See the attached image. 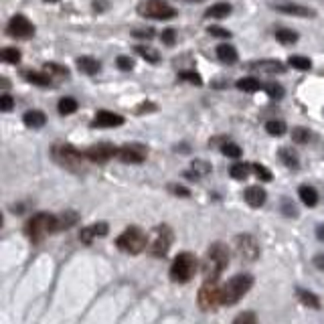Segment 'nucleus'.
<instances>
[{"label": "nucleus", "instance_id": "f257e3e1", "mask_svg": "<svg viewBox=\"0 0 324 324\" xmlns=\"http://www.w3.org/2000/svg\"><path fill=\"white\" fill-rule=\"evenodd\" d=\"M229 263V249L225 243H213L203 259V278L205 282H217Z\"/></svg>", "mask_w": 324, "mask_h": 324}, {"label": "nucleus", "instance_id": "f03ea898", "mask_svg": "<svg viewBox=\"0 0 324 324\" xmlns=\"http://www.w3.org/2000/svg\"><path fill=\"white\" fill-rule=\"evenodd\" d=\"M51 156L59 166H63V168H67L71 172L85 170V158L87 156L81 154L71 144H55L53 150H51Z\"/></svg>", "mask_w": 324, "mask_h": 324}, {"label": "nucleus", "instance_id": "7ed1b4c3", "mask_svg": "<svg viewBox=\"0 0 324 324\" xmlns=\"http://www.w3.org/2000/svg\"><path fill=\"white\" fill-rule=\"evenodd\" d=\"M253 286V278L247 274H239V276H233L221 290V296H223V304L225 306H233L237 304L245 294L251 290Z\"/></svg>", "mask_w": 324, "mask_h": 324}, {"label": "nucleus", "instance_id": "20e7f679", "mask_svg": "<svg viewBox=\"0 0 324 324\" xmlns=\"http://www.w3.org/2000/svg\"><path fill=\"white\" fill-rule=\"evenodd\" d=\"M115 245L124 253L136 255V253H142L146 249V245H148V237H146V233L140 227H128L120 237L115 239Z\"/></svg>", "mask_w": 324, "mask_h": 324}, {"label": "nucleus", "instance_id": "39448f33", "mask_svg": "<svg viewBox=\"0 0 324 324\" xmlns=\"http://www.w3.org/2000/svg\"><path fill=\"white\" fill-rule=\"evenodd\" d=\"M197 257L193 255V253H189V251H183V253H179L174 259H172V266H170V278H172V282H176V284H187L193 276H195V272H197Z\"/></svg>", "mask_w": 324, "mask_h": 324}, {"label": "nucleus", "instance_id": "423d86ee", "mask_svg": "<svg viewBox=\"0 0 324 324\" xmlns=\"http://www.w3.org/2000/svg\"><path fill=\"white\" fill-rule=\"evenodd\" d=\"M24 231H26V237L31 241H35V243L45 239L49 233H55V215H51V213H37L35 217L28 219Z\"/></svg>", "mask_w": 324, "mask_h": 324}, {"label": "nucleus", "instance_id": "0eeeda50", "mask_svg": "<svg viewBox=\"0 0 324 324\" xmlns=\"http://www.w3.org/2000/svg\"><path fill=\"white\" fill-rule=\"evenodd\" d=\"M233 251L241 261H255L259 257V243H257V239L253 237V235L241 233V235H235Z\"/></svg>", "mask_w": 324, "mask_h": 324}, {"label": "nucleus", "instance_id": "6e6552de", "mask_svg": "<svg viewBox=\"0 0 324 324\" xmlns=\"http://www.w3.org/2000/svg\"><path fill=\"white\" fill-rule=\"evenodd\" d=\"M138 12L146 18H154V20H170L176 16V10L162 2V0H144V2L138 6Z\"/></svg>", "mask_w": 324, "mask_h": 324}, {"label": "nucleus", "instance_id": "1a4fd4ad", "mask_svg": "<svg viewBox=\"0 0 324 324\" xmlns=\"http://www.w3.org/2000/svg\"><path fill=\"white\" fill-rule=\"evenodd\" d=\"M221 290L217 282H205L203 288L199 290V306L205 310V312H211L215 310L219 304H223V296H221Z\"/></svg>", "mask_w": 324, "mask_h": 324}, {"label": "nucleus", "instance_id": "9d476101", "mask_svg": "<svg viewBox=\"0 0 324 324\" xmlns=\"http://www.w3.org/2000/svg\"><path fill=\"white\" fill-rule=\"evenodd\" d=\"M172 241H174L172 229H170L168 225H158V227L154 229V237H152L150 247H148L150 255H154V257L166 255L168 249H170V245H172Z\"/></svg>", "mask_w": 324, "mask_h": 324}, {"label": "nucleus", "instance_id": "9b49d317", "mask_svg": "<svg viewBox=\"0 0 324 324\" xmlns=\"http://www.w3.org/2000/svg\"><path fill=\"white\" fill-rule=\"evenodd\" d=\"M6 35L14 39H31L35 35V24L22 14H14L6 24Z\"/></svg>", "mask_w": 324, "mask_h": 324}, {"label": "nucleus", "instance_id": "f8f14e48", "mask_svg": "<svg viewBox=\"0 0 324 324\" xmlns=\"http://www.w3.org/2000/svg\"><path fill=\"white\" fill-rule=\"evenodd\" d=\"M148 156V150H146L144 144H124L122 148H117V158L126 164H142Z\"/></svg>", "mask_w": 324, "mask_h": 324}, {"label": "nucleus", "instance_id": "ddd939ff", "mask_svg": "<svg viewBox=\"0 0 324 324\" xmlns=\"http://www.w3.org/2000/svg\"><path fill=\"white\" fill-rule=\"evenodd\" d=\"M85 156H87V160L102 164V162H108L111 156H117V148L109 142H102V144L90 146V148L85 150Z\"/></svg>", "mask_w": 324, "mask_h": 324}, {"label": "nucleus", "instance_id": "4468645a", "mask_svg": "<svg viewBox=\"0 0 324 324\" xmlns=\"http://www.w3.org/2000/svg\"><path fill=\"white\" fill-rule=\"evenodd\" d=\"M124 124V117L120 113H113L108 109H100L94 117L92 126L94 128H115V126H122Z\"/></svg>", "mask_w": 324, "mask_h": 324}, {"label": "nucleus", "instance_id": "2eb2a0df", "mask_svg": "<svg viewBox=\"0 0 324 324\" xmlns=\"http://www.w3.org/2000/svg\"><path fill=\"white\" fill-rule=\"evenodd\" d=\"M109 231V225L106 221H100V223H94L90 227H85L81 233H79V239L83 243H92L96 237H104V235H108Z\"/></svg>", "mask_w": 324, "mask_h": 324}, {"label": "nucleus", "instance_id": "dca6fc26", "mask_svg": "<svg viewBox=\"0 0 324 324\" xmlns=\"http://www.w3.org/2000/svg\"><path fill=\"white\" fill-rule=\"evenodd\" d=\"M249 69L261 71V73H284L286 65L282 61H278V59H261V61L249 63Z\"/></svg>", "mask_w": 324, "mask_h": 324}, {"label": "nucleus", "instance_id": "f3484780", "mask_svg": "<svg viewBox=\"0 0 324 324\" xmlns=\"http://www.w3.org/2000/svg\"><path fill=\"white\" fill-rule=\"evenodd\" d=\"M274 8L278 12L292 14V16H300V18H314L316 16V10L314 8H308V6H302V4H274Z\"/></svg>", "mask_w": 324, "mask_h": 324}, {"label": "nucleus", "instance_id": "a211bd4d", "mask_svg": "<svg viewBox=\"0 0 324 324\" xmlns=\"http://www.w3.org/2000/svg\"><path fill=\"white\" fill-rule=\"evenodd\" d=\"M268 199V193L263 191L259 185H253V187H247L245 189V203L249 205V207H261L263 203H266Z\"/></svg>", "mask_w": 324, "mask_h": 324}, {"label": "nucleus", "instance_id": "6ab92c4d", "mask_svg": "<svg viewBox=\"0 0 324 324\" xmlns=\"http://www.w3.org/2000/svg\"><path fill=\"white\" fill-rule=\"evenodd\" d=\"M22 122L24 126L28 128H33V130H39L47 124V115L41 111V109H28L24 115H22Z\"/></svg>", "mask_w": 324, "mask_h": 324}, {"label": "nucleus", "instance_id": "aec40b11", "mask_svg": "<svg viewBox=\"0 0 324 324\" xmlns=\"http://www.w3.org/2000/svg\"><path fill=\"white\" fill-rule=\"evenodd\" d=\"M77 221H79V215L75 211H65L61 215H55V233L73 227Z\"/></svg>", "mask_w": 324, "mask_h": 324}, {"label": "nucleus", "instance_id": "412c9836", "mask_svg": "<svg viewBox=\"0 0 324 324\" xmlns=\"http://www.w3.org/2000/svg\"><path fill=\"white\" fill-rule=\"evenodd\" d=\"M217 57H219V61L227 63V65H233V63H237V49H235L233 45H219L217 47Z\"/></svg>", "mask_w": 324, "mask_h": 324}, {"label": "nucleus", "instance_id": "4be33fe9", "mask_svg": "<svg viewBox=\"0 0 324 324\" xmlns=\"http://www.w3.org/2000/svg\"><path fill=\"white\" fill-rule=\"evenodd\" d=\"M77 69L85 75H96L100 71V61L94 57H79L77 59Z\"/></svg>", "mask_w": 324, "mask_h": 324}, {"label": "nucleus", "instance_id": "5701e85b", "mask_svg": "<svg viewBox=\"0 0 324 324\" xmlns=\"http://www.w3.org/2000/svg\"><path fill=\"white\" fill-rule=\"evenodd\" d=\"M24 79L33 85H39V87H51L53 85V77L47 75V73H39V71H24L22 73Z\"/></svg>", "mask_w": 324, "mask_h": 324}, {"label": "nucleus", "instance_id": "b1692460", "mask_svg": "<svg viewBox=\"0 0 324 324\" xmlns=\"http://www.w3.org/2000/svg\"><path fill=\"white\" fill-rule=\"evenodd\" d=\"M231 4H227V2H217V4H213V6H209L207 8V12H205V16L207 18H227L229 14H231Z\"/></svg>", "mask_w": 324, "mask_h": 324}, {"label": "nucleus", "instance_id": "393cba45", "mask_svg": "<svg viewBox=\"0 0 324 324\" xmlns=\"http://www.w3.org/2000/svg\"><path fill=\"white\" fill-rule=\"evenodd\" d=\"M298 195H300V199H302V203L306 205V207H314V205L318 203V191L314 187L304 185V187L298 189Z\"/></svg>", "mask_w": 324, "mask_h": 324}, {"label": "nucleus", "instance_id": "a878e982", "mask_svg": "<svg viewBox=\"0 0 324 324\" xmlns=\"http://www.w3.org/2000/svg\"><path fill=\"white\" fill-rule=\"evenodd\" d=\"M211 172V164L205 162V160H195L191 164V172H187V176H195V179H201V176H207Z\"/></svg>", "mask_w": 324, "mask_h": 324}, {"label": "nucleus", "instance_id": "bb28decb", "mask_svg": "<svg viewBox=\"0 0 324 324\" xmlns=\"http://www.w3.org/2000/svg\"><path fill=\"white\" fill-rule=\"evenodd\" d=\"M261 87H263V85H261V83H259V79H255V77H241V79L237 81V90L247 92V94L259 92Z\"/></svg>", "mask_w": 324, "mask_h": 324}, {"label": "nucleus", "instance_id": "cd10ccee", "mask_svg": "<svg viewBox=\"0 0 324 324\" xmlns=\"http://www.w3.org/2000/svg\"><path fill=\"white\" fill-rule=\"evenodd\" d=\"M136 53H138L142 59H146L148 63H158V61H160V53H158L156 49H152V47L138 45V47H136Z\"/></svg>", "mask_w": 324, "mask_h": 324}, {"label": "nucleus", "instance_id": "c85d7f7f", "mask_svg": "<svg viewBox=\"0 0 324 324\" xmlns=\"http://www.w3.org/2000/svg\"><path fill=\"white\" fill-rule=\"evenodd\" d=\"M288 65H292L294 69H298V71H308L312 67V61L308 57H302V55H292L288 59Z\"/></svg>", "mask_w": 324, "mask_h": 324}, {"label": "nucleus", "instance_id": "c756f323", "mask_svg": "<svg viewBox=\"0 0 324 324\" xmlns=\"http://www.w3.org/2000/svg\"><path fill=\"white\" fill-rule=\"evenodd\" d=\"M276 39L282 45H292V43L298 41V33L292 31V28H278V31H276Z\"/></svg>", "mask_w": 324, "mask_h": 324}, {"label": "nucleus", "instance_id": "7c9ffc66", "mask_svg": "<svg viewBox=\"0 0 324 324\" xmlns=\"http://www.w3.org/2000/svg\"><path fill=\"white\" fill-rule=\"evenodd\" d=\"M298 298H300V302L304 304V306H308V308H314V310H318L320 308V300L314 296L312 292H308V290H298Z\"/></svg>", "mask_w": 324, "mask_h": 324}, {"label": "nucleus", "instance_id": "2f4dec72", "mask_svg": "<svg viewBox=\"0 0 324 324\" xmlns=\"http://www.w3.org/2000/svg\"><path fill=\"white\" fill-rule=\"evenodd\" d=\"M57 109H59V113H61V115L75 113V111H77V102H75L73 98H63V100H59Z\"/></svg>", "mask_w": 324, "mask_h": 324}, {"label": "nucleus", "instance_id": "473e14b6", "mask_svg": "<svg viewBox=\"0 0 324 324\" xmlns=\"http://www.w3.org/2000/svg\"><path fill=\"white\" fill-rule=\"evenodd\" d=\"M249 170H251L249 164H233L229 168V174H231V179H235V181H243V179H247Z\"/></svg>", "mask_w": 324, "mask_h": 324}, {"label": "nucleus", "instance_id": "72a5a7b5", "mask_svg": "<svg viewBox=\"0 0 324 324\" xmlns=\"http://www.w3.org/2000/svg\"><path fill=\"white\" fill-rule=\"evenodd\" d=\"M280 160L290 166V168H298V156L296 152H292L290 148H280Z\"/></svg>", "mask_w": 324, "mask_h": 324}, {"label": "nucleus", "instance_id": "f704fd0d", "mask_svg": "<svg viewBox=\"0 0 324 324\" xmlns=\"http://www.w3.org/2000/svg\"><path fill=\"white\" fill-rule=\"evenodd\" d=\"M286 130H288V128H286V124H284L282 120H270V122L266 124V132H268L270 136H278V138H280V136L286 134Z\"/></svg>", "mask_w": 324, "mask_h": 324}, {"label": "nucleus", "instance_id": "c9c22d12", "mask_svg": "<svg viewBox=\"0 0 324 324\" xmlns=\"http://www.w3.org/2000/svg\"><path fill=\"white\" fill-rule=\"evenodd\" d=\"M0 59L4 63H18L20 61V51L14 49V47H4L2 53H0Z\"/></svg>", "mask_w": 324, "mask_h": 324}, {"label": "nucleus", "instance_id": "e433bc0d", "mask_svg": "<svg viewBox=\"0 0 324 324\" xmlns=\"http://www.w3.org/2000/svg\"><path fill=\"white\" fill-rule=\"evenodd\" d=\"M45 73L47 75H59V77H67L69 75L67 67H61L57 63H45Z\"/></svg>", "mask_w": 324, "mask_h": 324}, {"label": "nucleus", "instance_id": "4c0bfd02", "mask_svg": "<svg viewBox=\"0 0 324 324\" xmlns=\"http://www.w3.org/2000/svg\"><path fill=\"white\" fill-rule=\"evenodd\" d=\"M221 152H223L225 156H229V158H239V156H241V148H239L237 144H233V142H227V144H223Z\"/></svg>", "mask_w": 324, "mask_h": 324}, {"label": "nucleus", "instance_id": "58836bf2", "mask_svg": "<svg viewBox=\"0 0 324 324\" xmlns=\"http://www.w3.org/2000/svg\"><path fill=\"white\" fill-rule=\"evenodd\" d=\"M292 140L298 142V144H306L310 140V132L306 128H294L292 130Z\"/></svg>", "mask_w": 324, "mask_h": 324}, {"label": "nucleus", "instance_id": "ea45409f", "mask_svg": "<svg viewBox=\"0 0 324 324\" xmlns=\"http://www.w3.org/2000/svg\"><path fill=\"white\" fill-rule=\"evenodd\" d=\"M233 324H257V316H255V312L247 310V312H241L237 318H235Z\"/></svg>", "mask_w": 324, "mask_h": 324}, {"label": "nucleus", "instance_id": "a19ab883", "mask_svg": "<svg viewBox=\"0 0 324 324\" xmlns=\"http://www.w3.org/2000/svg\"><path fill=\"white\" fill-rule=\"evenodd\" d=\"M251 170L255 172V176H257V179L259 181H272V172L266 168V166H263V164H251Z\"/></svg>", "mask_w": 324, "mask_h": 324}, {"label": "nucleus", "instance_id": "79ce46f5", "mask_svg": "<svg viewBox=\"0 0 324 324\" xmlns=\"http://www.w3.org/2000/svg\"><path fill=\"white\" fill-rule=\"evenodd\" d=\"M266 92H268V96L274 98V100H282V98H284V87L278 85V83H270V85H266Z\"/></svg>", "mask_w": 324, "mask_h": 324}, {"label": "nucleus", "instance_id": "37998d69", "mask_svg": "<svg viewBox=\"0 0 324 324\" xmlns=\"http://www.w3.org/2000/svg\"><path fill=\"white\" fill-rule=\"evenodd\" d=\"M115 63H117V67H120L122 71H132V67H134V61L128 55H120L115 59Z\"/></svg>", "mask_w": 324, "mask_h": 324}, {"label": "nucleus", "instance_id": "c03bdc74", "mask_svg": "<svg viewBox=\"0 0 324 324\" xmlns=\"http://www.w3.org/2000/svg\"><path fill=\"white\" fill-rule=\"evenodd\" d=\"M179 77H181V79H185V81H189V83H193V85H203L201 75H199V73H195V71H183Z\"/></svg>", "mask_w": 324, "mask_h": 324}, {"label": "nucleus", "instance_id": "a18cd8bd", "mask_svg": "<svg viewBox=\"0 0 324 324\" xmlns=\"http://www.w3.org/2000/svg\"><path fill=\"white\" fill-rule=\"evenodd\" d=\"M12 106H14L12 96H8V94H2V96H0V109H2V111H10Z\"/></svg>", "mask_w": 324, "mask_h": 324}, {"label": "nucleus", "instance_id": "49530a36", "mask_svg": "<svg viewBox=\"0 0 324 324\" xmlns=\"http://www.w3.org/2000/svg\"><path fill=\"white\" fill-rule=\"evenodd\" d=\"M282 211L286 213V217H298V211H296V207L288 201V199H284L282 201Z\"/></svg>", "mask_w": 324, "mask_h": 324}, {"label": "nucleus", "instance_id": "de8ad7c7", "mask_svg": "<svg viewBox=\"0 0 324 324\" xmlns=\"http://www.w3.org/2000/svg\"><path fill=\"white\" fill-rule=\"evenodd\" d=\"M209 35L221 37V39H229L231 37V33L227 31V28H223V26H209Z\"/></svg>", "mask_w": 324, "mask_h": 324}, {"label": "nucleus", "instance_id": "09e8293b", "mask_svg": "<svg viewBox=\"0 0 324 324\" xmlns=\"http://www.w3.org/2000/svg\"><path fill=\"white\" fill-rule=\"evenodd\" d=\"M154 28H138V31H134V37L138 39H152L154 37Z\"/></svg>", "mask_w": 324, "mask_h": 324}, {"label": "nucleus", "instance_id": "8fccbe9b", "mask_svg": "<svg viewBox=\"0 0 324 324\" xmlns=\"http://www.w3.org/2000/svg\"><path fill=\"white\" fill-rule=\"evenodd\" d=\"M174 39H176L174 28H166V31H162V43H164V45H172Z\"/></svg>", "mask_w": 324, "mask_h": 324}, {"label": "nucleus", "instance_id": "3c124183", "mask_svg": "<svg viewBox=\"0 0 324 324\" xmlns=\"http://www.w3.org/2000/svg\"><path fill=\"white\" fill-rule=\"evenodd\" d=\"M170 191H172L174 195H181V197H189V195H191V191L185 189V187H181V185H170Z\"/></svg>", "mask_w": 324, "mask_h": 324}, {"label": "nucleus", "instance_id": "603ef678", "mask_svg": "<svg viewBox=\"0 0 324 324\" xmlns=\"http://www.w3.org/2000/svg\"><path fill=\"white\" fill-rule=\"evenodd\" d=\"M314 266H316L318 270H324V255H316V257H314Z\"/></svg>", "mask_w": 324, "mask_h": 324}, {"label": "nucleus", "instance_id": "864d4df0", "mask_svg": "<svg viewBox=\"0 0 324 324\" xmlns=\"http://www.w3.org/2000/svg\"><path fill=\"white\" fill-rule=\"evenodd\" d=\"M318 239L324 241V227H318Z\"/></svg>", "mask_w": 324, "mask_h": 324}, {"label": "nucleus", "instance_id": "5fc2aeb1", "mask_svg": "<svg viewBox=\"0 0 324 324\" xmlns=\"http://www.w3.org/2000/svg\"><path fill=\"white\" fill-rule=\"evenodd\" d=\"M45 2H57V0H45Z\"/></svg>", "mask_w": 324, "mask_h": 324}]
</instances>
